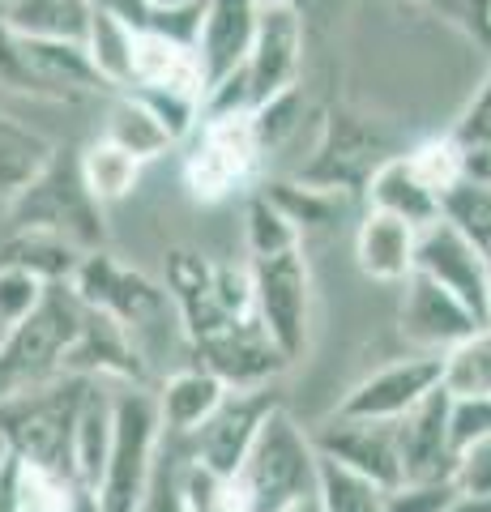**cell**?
Masks as SVG:
<instances>
[{"instance_id": "16", "label": "cell", "mask_w": 491, "mask_h": 512, "mask_svg": "<svg viewBox=\"0 0 491 512\" xmlns=\"http://www.w3.org/2000/svg\"><path fill=\"white\" fill-rule=\"evenodd\" d=\"M124 90H150V94H176V99L201 103L205 111V77L193 43L154 35V30H133V56H129V86Z\"/></svg>"}, {"instance_id": "37", "label": "cell", "mask_w": 491, "mask_h": 512, "mask_svg": "<svg viewBox=\"0 0 491 512\" xmlns=\"http://www.w3.org/2000/svg\"><path fill=\"white\" fill-rule=\"evenodd\" d=\"M462 180L491 188V146H479V141H462Z\"/></svg>"}, {"instance_id": "43", "label": "cell", "mask_w": 491, "mask_h": 512, "mask_svg": "<svg viewBox=\"0 0 491 512\" xmlns=\"http://www.w3.org/2000/svg\"><path fill=\"white\" fill-rule=\"evenodd\" d=\"M158 5H188V0H158Z\"/></svg>"}, {"instance_id": "22", "label": "cell", "mask_w": 491, "mask_h": 512, "mask_svg": "<svg viewBox=\"0 0 491 512\" xmlns=\"http://www.w3.org/2000/svg\"><path fill=\"white\" fill-rule=\"evenodd\" d=\"M56 150L39 133H30L18 120L0 116V197L18 201L22 192L52 167Z\"/></svg>"}, {"instance_id": "12", "label": "cell", "mask_w": 491, "mask_h": 512, "mask_svg": "<svg viewBox=\"0 0 491 512\" xmlns=\"http://www.w3.org/2000/svg\"><path fill=\"white\" fill-rule=\"evenodd\" d=\"M483 320L474 316L462 299H453L445 286L432 278L410 274L402 282V308H398V333L410 355H445L449 346L470 338Z\"/></svg>"}, {"instance_id": "4", "label": "cell", "mask_w": 491, "mask_h": 512, "mask_svg": "<svg viewBox=\"0 0 491 512\" xmlns=\"http://www.w3.org/2000/svg\"><path fill=\"white\" fill-rule=\"evenodd\" d=\"M261 158L265 150L252 111H201L184 158V184L201 205H218L252 184Z\"/></svg>"}, {"instance_id": "18", "label": "cell", "mask_w": 491, "mask_h": 512, "mask_svg": "<svg viewBox=\"0 0 491 512\" xmlns=\"http://www.w3.org/2000/svg\"><path fill=\"white\" fill-rule=\"evenodd\" d=\"M112 427H116V384L112 380H90L86 397L77 406V423H73V483L86 495H94L107 466V448H112Z\"/></svg>"}, {"instance_id": "32", "label": "cell", "mask_w": 491, "mask_h": 512, "mask_svg": "<svg viewBox=\"0 0 491 512\" xmlns=\"http://www.w3.org/2000/svg\"><path fill=\"white\" fill-rule=\"evenodd\" d=\"M180 470H184V444L163 431L150 487H146V495H141L137 512H188L184 508V491H180Z\"/></svg>"}, {"instance_id": "11", "label": "cell", "mask_w": 491, "mask_h": 512, "mask_svg": "<svg viewBox=\"0 0 491 512\" xmlns=\"http://www.w3.org/2000/svg\"><path fill=\"white\" fill-rule=\"evenodd\" d=\"M440 389V359L436 355H406L368 372L351 393L334 406L346 419H372V423H398L415 410L427 393Z\"/></svg>"}, {"instance_id": "36", "label": "cell", "mask_w": 491, "mask_h": 512, "mask_svg": "<svg viewBox=\"0 0 491 512\" xmlns=\"http://www.w3.org/2000/svg\"><path fill=\"white\" fill-rule=\"evenodd\" d=\"M457 141H479V146H491V73L483 77V86L474 90V99L466 107V116L453 128Z\"/></svg>"}, {"instance_id": "33", "label": "cell", "mask_w": 491, "mask_h": 512, "mask_svg": "<svg viewBox=\"0 0 491 512\" xmlns=\"http://www.w3.org/2000/svg\"><path fill=\"white\" fill-rule=\"evenodd\" d=\"M453 487L462 495H474V500H491V436L457 448Z\"/></svg>"}, {"instance_id": "41", "label": "cell", "mask_w": 491, "mask_h": 512, "mask_svg": "<svg viewBox=\"0 0 491 512\" xmlns=\"http://www.w3.org/2000/svg\"><path fill=\"white\" fill-rule=\"evenodd\" d=\"M9 457V440H5V431H0V461Z\"/></svg>"}, {"instance_id": "25", "label": "cell", "mask_w": 491, "mask_h": 512, "mask_svg": "<svg viewBox=\"0 0 491 512\" xmlns=\"http://www.w3.org/2000/svg\"><path fill=\"white\" fill-rule=\"evenodd\" d=\"M440 389L453 402L462 397H491V325H479L440 355Z\"/></svg>"}, {"instance_id": "2", "label": "cell", "mask_w": 491, "mask_h": 512, "mask_svg": "<svg viewBox=\"0 0 491 512\" xmlns=\"http://www.w3.org/2000/svg\"><path fill=\"white\" fill-rule=\"evenodd\" d=\"M158 444H163V423H158L154 393L146 384H116V427H112V448H107L103 478L90 495L94 508L137 512L141 495L150 487Z\"/></svg>"}, {"instance_id": "29", "label": "cell", "mask_w": 491, "mask_h": 512, "mask_svg": "<svg viewBox=\"0 0 491 512\" xmlns=\"http://www.w3.org/2000/svg\"><path fill=\"white\" fill-rule=\"evenodd\" d=\"M402 158H406V167L415 171V180L432 192L436 201H445V192L453 184H462V141H457L453 133L427 137Z\"/></svg>"}, {"instance_id": "27", "label": "cell", "mask_w": 491, "mask_h": 512, "mask_svg": "<svg viewBox=\"0 0 491 512\" xmlns=\"http://www.w3.org/2000/svg\"><path fill=\"white\" fill-rule=\"evenodd\" d=\"M312 500H316V512H385V487H376L372 478L321 457Z\"/></svg>"}, {"instance_id": "24", "label": "cell", "mask_w": 491, "mask_h": 512, "mask_svg": "<svg viewBox=\"0 0 491 512\" xmlns=\"http://www.w3.org/2000/svg\"><path fill=\"white\" fill-rule=\"evenodd\" d=\"M77 175H82L94 205H116L137 188L141 163L133 154H124L120 146H112L107 137H94L82 150V158H77Z\"/></svg>"}, {"instance_id": "14", "label": "cell", "mask_w": 491, "mask_h": 512, "mask_svg": "<svg viewBox=\"0 0 491 512\" xmlns=\"http://www.w3.org/2000/svg\"><path fill=\"white\" fill-rule=\"evenodd\" d=\"M398 457L402 483H453V431H449V393L436 389L398 419Z\"/></svg>"}, {"instance_id": "10", "label": "cell", "mask_w": 491, "mask_h": 512, "mask_svg": "<svg viewBox=\"0 0 491 512\" xmlns=\"http://www.w3.org/2000/svg\"><path fill=\"white\" fill-rule=\"evenodd\" d=\"M415 274L432 278L436 286H445L453 299H462L466 308L491 325V286H487V265L479 248L453 227L449 218H432L427 227H419L415 244Z\"/></svg>"}, {"instance_id": "13", "label": "cell", "mask_w": 491, "mask_h": 512, "mask_svg": "<svg viewBox=\"0 0 491 512\" xmlns=\"http://www.w3.org/2000/svg\"><path fill=\"white\" fill-rule=\"evenodd\" d=\"M312 444L325 461H338V466L372 478V483L385 487V491L402 483L398 423H372V419L329 414V419L312 431Z\"/></svg>"}, {"instance_id": "9", "label": "cell", "mask_w": 491, "mask_h": 512, "mask_svg": "<svg viewBox=\"0 0 491 512\" xmlns=\"http://www.w3.org/2000/svg\"><path fill=\"white\" fill-rule=\"evenodd\" d=\"M69 291L82 299V308L116 320L124 333L150 325V320H158L167 308V299L154 282L133 274V269L116 265L112 256H103V252L82 256V265H77L73 278H69Z\"/></svg>"}, {"instance_id": "7", "label": "cell", "mask_w": 491, "mask_h": 512, "mask_svg": "<svg viewBox=\"0 0 491 512\" xmlns=\"http://www.w3.org/2000/svg\"><path fill=\"white\" fill-rule=\"evenodd\" d=\"M299 69H304V13L291 5H261L248 60L235 73V86L244 90L248 111L295 90Z\"/></svg>"}, {"instance_id": "3", "label": "cell", "mask_w": 491, "mask_h": 512, "mask_svg": "<svg viewBox=\"0 0 491 512\" xmlns=\"http://www.w3.org/2000/svg\"><path fill=\"white\" fill-rule=\"evenodd\" d=\"M86 376H56L30 393H18L0 402V431L9 440V453L30 461V466L69 474V453H73V423L77 406L86 397Z\"/></svg>"}, {"instance_id": "42", "label": "cell", "mask_w": 491, "mask_h": 512, "mask_svg": "<svg viewBox=\"0 0 491 512\" xmlns=\"http://www.w3.org/2000/svg\"><path fill=\"white\" fill-rule=\"evenodd\" d=\"M13 5H18V0H0V18H5V13H9Z\"/></svg>"}, {"instance_id": "39", "label": "cell", "mask_w": 491, "mask_h": 512, "mask_svg": "<svg viewBox=\"0 0 491 512\" xmlns=\"http://www.w3.org/2000/svg\"><path fill=\"white\" fill-rule=\"evenodd\" d=\"M440 512H491V500H474V495H462V491H457Z\"/></svg>"}, {"instance_id": "8", "label": "cell", "mask_w": 491, "mask_h": 512, "mask_svg": "<svg viewBox=\"0 0 491 512\" xmlns=\"http://www.w3.org/2000/svg\"><path fill=\"white\" fill-rule=\"evenodd\" d=\"M278 406V397L265 389H231L223 397V406H218L210 419H205L193 436H176L184 444L188 461H197V466L214 470V474H235L240 470V461L248 457L252 440H257V431L265 423V414Z\"/></svg>"}, {"instance_id": "40", "label": "cell", "mask_w": 491, "mask_h": 512, "mask_svg": "<svg viewBox=\"0 0 491 512\" xmlns=\"http://www.w3.org/2000/svg\"><path fill=\"white\" fill-rule=\"evenodd\" d=\"M287 512H316V500H304V504H295V508H287Z\"/></svg>"}, {"instance_id": "21", "label": "cell", "mask_w": 491, "mask_h": 512, "mask_svg": "<svg viewBox=\"0 0 491 512\" xmlns=\"http://www.w3.org/2000/svg\"><path fill=\"white\" fill-rule=\"evenodd\" d=\"M90 13H94L90 0H18L0 22L22 39L82 43L90 30Z\"/></svg>"}, {"instance_id": "15", "label": "cell", "mask_w": 491, "mask_h": 512, "mask_svg": "<svg viewBox=\"0 0 491 512\" xmlns=\"http://www.w3.org/2000/svg\"><path fill=\"white\" fill-rule=\"evenodd\" d=\"M257 0H205L201 5V30H197V60L205 77V99L214 86L235 77L248 60L252 35H257Z\"/></svg>"}, {"instance_id": "23", "label": "cell", "mask_w": 491, "mask_h": 512, "mask_svg": "<svg viewBox=\"0 0 491 512\" xmlns=\"http://www.w3.org/2000/svg\"><path fill=\"white\" fill-rule=\"evenodd\" d=\"M99 137H107L124 154H133L137 163L163 158L171 146H176V137H171L167 128L154 120V111L141 99H133V94H124V90H120V99L112 103V111H107V124H103Z\"/></svg>"}, {"instance_id": "31", "label": "cell", "mask_w": 491, "mask_h": 512, "mask_svg": "<svg viewBox=\"0 0 491 512\" xmlns=\"http://www.w3.org/2000/svg\"><path fill=\"white\" fill-rule=\"evenodd\" d=\"M47 291H52V282L39 278L35 269L0 261V333L18 329L26 316H35L43 308Z\"/></svg>"}, {"instance_id": "17", "label": "cell", "mask_w": 491, "mask_h": 512, "mask_svg": "<svg viewBox=\"0 0 491 512\" xmlns=\"http://www.w3.org/2000/svg\"><path fill=\"white\" fill-rule=\"evenodd\" d=\"M415 244H419L415 222L385 210H363L355 227V265L363 278L380 286H402L415 274Z\"/></svg>"}, {"instance_id": "34", "label": "cell", "mask_w": 491, "mask_h": 512, "mask_svg": "<svg viewBox=\"0 0 491 512\" xmlns=\"http://www.w3.org/2000/svg\"><path fill=\"white\" fill-rule=\"evenodd\" d=\"M449 431H453V448H466L474 440L491 436V397H449Z\"/></svg>"}, {"instance_id": "35", "label": "cell", "mask_w": 491, "mask_h": 512, "mask_svg": "<svg viewBox=\"0 0 491 512\" xmlns=\"http://www.w3.org/2000/svg\"><path fill=\"white\" fill-rule=\"evenodd\" d=\"M453 495V483H398L385 491V512H440Z\"/></svg>"}, {"instance_id": "28", "label": "cell", "mask_w": 491, "mask_h": 512, "mask_svg": "<svg viewBox=\"0 0 491 512\" xmlns=\"http://www.w3.org/2000/svg\"><path fill=\"white\" fill-rule=\"evenodd\" d=\"M440 218H449L474 248H479L483 265H487V286H491V188L479 184H453L440 201Z\"/></svg>"}, {"instance_id": "38", "label": "cell", "mask_w": 491, "mask_h": 512, "mask_svg": "<svg viewBox=\"0 0 491 512\" xmlns=\"http://www.w3.org/2000/svg\"><path fill=\"white\" fill-rule=\"evenodd\" d=\"M466 13H470L474 35L491 47V0H466Z\"/></svg>"}, {"instance_id": "19", "label": "cell", "mask_w": 491, "mask_h": 512, "mask_svg": "<svg viewBox=\"0 0 491 512\" xmlns=\"http://www.w3.org/2000/svg\"><path fill=\"white\" fill-rule=\"evenodd\" d=\"M231 389L214 372L205 367H184V372H171L163 380V389L154 393V406H158V423H163L167 436H193V431L210 419V414L223 406V397Z\"/></svg>"}, {"instance_id": "26", "label": "cell", "mask_w": 491, "mask_h": 512, "mask_svg": "<svg viewBox=\"0 0 491 512\" xmlns=\"http://www.w3.org/2000/svg\"><path fill=\"white\" fill-rule=\"evenodd\" d=\"M82 47H86V56L94 64V73L107 82V90L120 94L124 86H129V56H133V30L129 26H120L112 13L94 9Z\"/></svg>"}, {"instance_id": "1", "label": "cell", "mask_w": 491, "mask_h": 512, "mask_svg": "<svg viewBox=\"0 0 491 512\" xmlns=\"http://www.w3.org/2000/svg\"><path fill=\"white\" fill-rule=\"evenodd\" d=\"M316 474L321 453L312 444V431L299 427L287 406H274L235 470V483L244 491L248 512H287L316 495Z\"/></svg>"}, {"instance_id": "6", "label": "cell", "mask_w": 491, "mask_h": 512, "mask_svg": "<svg viewBox=\"0 0 491 512\" xmlns=\"http://www.w3.org/2000/svg\"><path fill=\"white\" fill-rule=\"evenodd\" d=\"M13 214H18V231L52 235L77 252L103 239V205H94L77 163H60V158H52V167L13 201Z\"/></svg>"}, {"instance_id": "30", "label": "cell", "mask_w": 491, "mask_h": 512, "mask_svg": "<svg viewBox=\"0 0 491 512\" xmlns=\"http://www.w3.org/2000/svg\"><path fill=\"white\" fill-rule=\"evenodd\" d=\"M244 235H248V252L252 256H274V252H287V248L304 244L299 227L278 210L274 201L265 197V192H257V197L248 201V210H244Z\"/></svg>"}, {"instance_id": "20", "label": "cell", "mask_w": 491, "mask_h": 512, "mask_svg": "<svg viewBox=\"0 0 491 512\" xmlns=\"http://www.w3.org/2000/svg\"><path fill=\"white\" fill-rule=\"evenodd\" d=\"M368 210H385L415 222V227H427L432 218H440V201L415 180L406 158L393 154V158H380L368 171Z\"/></svg>"}, {"instance_id": "5", "label": "cell", "mask_w": 491, "mask_h": 512, "mask_svg": "<svg viewBox=\"0 0 491 512\" xmlns=\"http://www.w3.org/2000/svg\"><path fill=\"white\" fill-rule=\"evenodd\" d=\"M248 278H252V308H257L261 333L291 363L304 350L312 329V269L304 244L274 256H252Z\"/></svg>"}, {"instance_id": "44", "label": "cell", "mask_w": 491, "mask_h": 512, "mask_svg": "<svg viewBox=\"0 0 491 512\" xmlns=\"http://www.w3.org/2000/svg\"><path fill=\"white\" fill-rule=\"evenodd\" d=\"M0 342H5V333H0Z\"/></svg>"}]
</instances>
